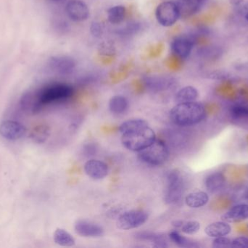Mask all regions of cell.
Returning a JSON list of instances; mask_svg holds the SVG:
<instances>
[{
  "label": "cell",
  "instance_id": "obj_17",
  "mask_svg": "<svg viewBox=\"0 0 248 248\" xmlns=\"http://www.w3.org/2000/svg\"><path fill=\"white\" fill-rule=\"evenodd\" d=\"M226 183L225 176L219 172L211 173L205 179V185L207 190L211 193L222 189Z\"/></svg>",
  "mask_w": 248,
  "mask_h": 248
},
{
  "label": "cell",
  "instance_id": "obj_31",
  "mask_svg": "<svg viewBox=\"0 0 248 248\" xmlns=\"http://www.w3.org/2000/svg\"><path fill=\"white\" fill-rule=\"evenodd\" d=\"M213 248H224L232 247V240L227 237H217L213 241Z\"/></svg>",
  "mask_w": 248,
  "mask_h": 248
},
{
  "label": "cell",
  "instance_id": "obj_27",
  "mask_svg": "<svg viewBox=\"0 0 248 248\" xmlns=\"http://www.w3.org/2000/svg\"><path fill=\"white\" fill-rule=\"evenodd\" d=\"M49 134V129L46 125H39L32 132V137L35 141L42 143L47 138Z\"/></svg>",
  "mask_w": 248,
  "mask_h": 248
},
{
  "label": "cell",
  "instance_id": "obj_13",
  "mask_svg": "<svg viewBox=\"0 0 248 248\" xmlns=\"http://www.w3.org/2000/svg\"><path fill=\"white\" fill-rule=\"evenodd\" d=\"M108 167L106 163L98 160H90L84 165V171L89 177L100 180L108 174Z\"/></svg>",
  "mask_w": 248,
  "mask_h": 248
},
{
  "label": "cell",
  "instance_id": "obj_4",
  "mask_svg": "<svg viewBox=\"0 0 248 248\" xmlns=\"http://www.w3.org/2000/svg\"><path fill=\"white\" fill-rule=\"evenodd\" d=\"M169 148L163 141L155 140L151 145L139 151V157L141 161L151 165H161L169 157Z\"/></svg>",
  "mask_w": 248,
  "mask_h": 248
},
{
  "label": "cell",
  "instance_id": "obj_12",
  "mask_svg": "<svg viewBox=\"0 0 248 248\" xmlns=\"http://www.w3.org/2000/svg\"><path fill=\"white\" fill-rule=\"evenodd\" d=\"M75 231L78 235L84 237H100L104 235V230L98 224L88 221H77Z\"/></svg>",
  "mask_w": 248,
  "mask_h": 248
},
{
  "label": "cell",
  "instance_id": "obj_36",
  "mask_svg": "<svg viewBox=\"0 0 248 248\" xmlns=\"http://www.w3.org/2000/svg\"><path fill=\"white\" fill-rule=\"evenodd\" d=\"M51 1H55V2H58V1H63V0H49Z\"/></svg>",
  "mask_w": 248,
  "mask_h": 248
},
{
  "label": "cell",
  "instance_id": "obj_29",
  "mask_svg": "<svg viewBox=\"0 0 248 248\" xmlns=\"http://www.w3.org/2000/svg\"><path fill=\"white\" fill-rule=\"evenodd\" d=\"M231 77L230 73L224 70H216V71H211L208 74L207 77L210 80H218V81H224Z\"/></svg>",
  "mask_w": 248,
  "mask_h": 248
},
{
  "label": "cell",
  "instance_id": "obj_6",
  "mask_svg": "<svg viewBox=\"0 0 248 248\" xmlns=\"http://www.w3.org/2000/svg\"><path fill=\"white\" fill-rule=\"evenodd\" d=\"M157 22L164 27L173 26L180 17L176 1H167L160 3L155 10Z\"/></svg>",
  "mask_w": 248,
  "mask_h": 248
},
{
  "label": "cell",
  "instance_id": "obj_34",
  "mask_svg": "<svg viewBox=\"0 0 248 248\" xmlns=\"http://www.w3.org/2000/svg\"><path fill=\"white\" fill-rule=\"evenodd\" d=\"M184 221H175L173 222V226L176 228L181 229L182 224H183Z\"/></svg>",
  "mask_w": 248,
  "mask_h": 248
},
{
  "label": "cell",
  "instance_id": "obj_26",
  "mask_svg": "<svg viewBox=\"0 0 248 248\" xmlns=\"http://www.w3.org/2000/svg\"><path fill=\"white\" fill-rule=\"evenodd\" d=\"M169 237L170 240L173 242L176 246L180 248H199L200 246L193 240L190 239L186 238L181 235L179 232L176 231H171L169 234Z\"/></svg>",
  "mask_w": 248,
  "mask_h": 248
},
{
  "label": "cell",
  "instance_id": "obj_24",
  "mask_svg": "<svg viewBox=\"0 0 248 248\" xmlns=\"http://www.w3.org/2000/svg\"><path fill=\"white\" fill-rule=\"evenodd\" d=\"M126 9L123 5H116L108 10L107 16L108 21L113 24H119L125 19Z\"/></svg>",
  "mask_w": 248,
  "mask_h": 248
},
{
  "label": "cell",
  "instance_id": "obj_15",
  "mask_svg": "<svg viewBox=\"0 0 248 248\" xmlns=\"http://www.w3.org/2000/svg\"><path fill=\"white\" fill-rule=\"evenodd\" d=\"M204 0H176L180 17H189L196 14L203 4Z\"/></svg>",
  "mask_w": 248,
  "mask_h": 248
},
{
  "label": "cell",
  "instance_id": "obj_37",
  "mask_svg": "<svg viewBox=\"0 0 248 248\" xmlns=\"http://www.w3.org/2000/svg\"><path fill=\"white\" fill-rule=\"evenodd\" d=\"M246 20H247V21L248 22V11L247 12V13H246Z\"/></svg>",
  "mask_w": 248,
  "mask_h": 248
},
{
  "label": "cell",
  "instance_id": "obj_28",
  "mask_svg": "<svg viewBox=\"0 0 248 248\" xmlns=\"http://www.w3.org/2000/svg\"><path fill=\"white\" fill-rule=\"evenodd\" d=\"M200 229H201V224L196 221H186V222L184 221L183 224L181 227L182 232L186 234H195V233L198 232Z\"/></svg>",
  "mask_w": 248,
  "mask_h": 248
},
{
  "label": "cell",
  "instance_id": "obj_9",
  "mask_svg": "<svg viewBox=\"0 0 248 248\" xmlns=\"http://www.w3.org/2000/svg\"><path fill=\"white\" fill-rule=\"evenodd\" d=\"M26 133V127L20 122L7 120L0 124V135L9 141H15L21 139Z\"/></svg>",
  "mask_w": 248,
  "mask_h": 248
},
{
  "label": "cell",
  "instance_id": "obj_23",
  "mask_svg": "<svg viewBox=\"0 0 248 248\" xmlns=\"http://www.w3.org/2000/svg\"><path fill=\"white\" fill-rule=\"evenodd\" d=\"M128 107V100L124 96H113L109 101V109L115 115H122L127 110Z\"/></svg>",
  "mask_w": 248,
  "mask_h": 248
},
{
  "label": "cell",
  "instance_id": "obj_8",
  "mask_svg": "<svg viewBox=\"0 0 248 248\" xmlns=\"http://www.w3.org/2000/svg\"><path fill=\"white\" fill-rule=\"evenodd\" d=\"M193 46V39L189 36L182 35L176 36L172 41L170 50L175 57L179 59L185 60L190 55Z\"/></svg>",
  "mask_w": 248,
  "mask_h": 248
},
{
  "label": "cell",
  "instance_id": "obj_16",
  "mask_svg": "<svg viewBox=\"0 0 248 248\" xmlns=\"http://www.w3.org/2000/svg\"><path fill=\"white\" fill-rule=\"evenodd\" d=\"M232 227L225 221H218L207 226L205 232L208 237L217 238L219 237H225L230 234Z\"/></svg>",
  "mask_w": 248,
  "mask_h": 248
},
{
  "label": "cell",
  "instance_id": "obj_19",
  "mask_svg": "<svg viewBox=\"0 0 248 248\" xmlns=\"http://www.w3.org/2000/svg\"><path fill=\"white\" fill-rule=\"evenodd\" d=\"M173 82L170 79L160 77H151L146 79L147 88L153 91H162L171 87Z\"/></svg>",
  "mask_w": 248,
  "mask_h": 248
},
{
  "label": "cell",
  "instance_id": "obj_21",
  "mask_svg": "<svg viewBox=\"0 0 248 248\" xmlns=\"http://www.w3.org/2000/svg\"><path fill=\"white\" fill-rule=\"evenodd\" d=\"M54 241L58 246L62 247H72L76 244L73 236L62 229H57L55 230L54 233Z\"/></svg>",
  "mask_w": 248,
  "mask_h": 248
},
{
  "label": "cell",
  "instance_id": "obj_18",
  "mask_svg": "<svg viewBox=\"0 0 248 248\" xmlns=\"http://www.w3.org/2000/svg\"><path fill=\"white\" fill-rule=\"evenodd\" d=\"M209 202L208 194L204 192H195L189 194L185 198V202L189 208H200Z\"/></svg>",
  "mask_w": 248,
  "mask_h": 248
},
{
  "label": "cell",
  "instance_id": "obj_25",
  "mask_svg": "<svg viewBox=\"0 0 248 248\" xmlns=\"http://www.w3.org/2000/svg\"><path fill=\"white\" fill-rule=\"evenodd\" d=\"M148 127V123L147 121L141 119H132L125 121L119 127V132L122 134L125 132H131L136 130L141 129V128Z\"/></svg>",
  "mask_w": 248,
  "mask_h": 248
},
{
  "label": "cell",
  "instance_id": "obj_30",
  "mask_svg": "<svg viewBox=\"0 0 248 248\" xmlns=\"http://www.w3.org/2000/svg\"><path fill=\"white\" fill-rule=\"evenodd\" d=\"M232 114L236 117H248V106L237 105L232 108Z\"/></svg>",
  "mask_w": 248,
  "mask_h": 248
},
{
  "label": "cell",
  "instance_id": "obj_22",
  "mask_svg": "<svg viewBox=\"0 0 248 248\" xmlns=\"http://www.w3.org/2000/svg\"><path fill=\"white\" fill-rule=\"evenodd\" d=\"M137 238L141 240L151 242L153 246L156 248L168 247V242L166 237L160 234L152 232H142L137 234Z\"/></svg>",
  "mask_w": 248,
  "mask_h": 248
},
{
  "label": "cell",
  "instance_id": "obj_1",
  "mask_svg": "<svg viewBox=\"0 0 248 248\" xmlns=\"http://www.w3.org/2000/svg\"><path fill=\"white\" fill-rule=\"evenodd\" d=\"M206 115L205 106L201 102L178 103L171 109L170 117L175 125L192 126L203 120Z\"/></svg>",
  "mask_w": 248,
  "mask_h": 248
},
{
  "label": "cell",
  "instance_id": "obj_14",
  "mask_svg": "<svg viewBox=\"0 0 248 248\" xmlns=\"http://www.w3.org/2000/svg\"><path fill=\"white\" fill-rule=\"evenodd\" d=\"M248 219V205L240 204L232 207L221 216V220L227 223H237Z\"/></svg>",
  "mask_w": 248,
  "mask_h": 248
},
{
  "label": "cell",
  "instance_id": "obj_2",
  "mask_svg": "<svg viewBox=\"0 0 248 248\" xmlns=\"http://www.w3.org/2000/svg\"><path fill=\"white\" fill-rule=\"evenodd\" d=\"M74 94V88L65 83H52L39 90L36 94L39 107L55 102L62 101L70 99Z\"/></svg>",
  "mask_w": 248,
  "mask_h": 248
},
{
  "label": "cell",
  "instance_id": "obj_10",
  "mask_svg": "<svg viewBox=\"0 0 248 248\" xmlns=\"http://www.w3.org/2000/svg\"><path fill=\"white\" fill-rule=\"evenodd\" d=\"M48 65L50 69L57 74L68 75L75 69L76 61L71 57L58 55L49 58Z\"/></svg>",
  "mask_w": 248,
  "mask_h": 248
},
{
  "label": "cell",
  "instance_id": "obj_5",
  "mask_svg": "<svg viewBox=\"0 0 248 248\" xmlns=\"http://www.w3.org/2000/svg\"><path fill=\"white\" fill-rule=\"evenodd\" d=\"M184 181L180 172L171 170L167 175V189L165 200L169 204L180 202L183 195Z\"/></svg>",
  "mask_w": 248,
  "mask_h": 248
},
{
  "label": "cell",
  "instance_id": "obj_7",
  "mask_svg": "<svg viewBox=\"0 0 248 248\" xmlns=\"http://www.w3.org/2000/svg\"><path fill=\"white\" fill-rule=\"evenodd\" d=\"M148 219L147 213L143 211H130L122 214L117 221L119 230H130L142 226Z\"/></svg>",
  "mask_w": 248,
  "mask_h": 248
},
{
  "label": "cell",
  "instance_id": "obj_3",
  "mask_svg": "<svg viewBox=\"0 0 248 248\" xmlns=\"http://www.w3.org/2000/svg\"><path fill=\"white\" fill-rule=\"evenodd\" d=\"M155 140L154 131L148 126L122 134V142L127 149L139 152L151 145Z\"/></svg>",
  "mask_w": 248,
  "mask_h": 248
},
{
  "label": "cell",
  "instance_id": "obj_33",
  "mask_svg": "<svg viewBox=\"0 0 248 248\" xmlns=\"http://www.w3.org/2000/svg\"><path fill=\"white\" fill-rule=\"evenodd\" d=\"M90 30H91L92 33L96 37H100L103 34V28H102L101 25L97 22H94L92 24Z\"/></svg>",
  "mask_w": 248,
  "mask_h": 248
},
{
  "label": "cell",
  "instance_id": "obj_35",
  "mask_svg": "<svg viewBox=\"0 0 248 248\" xmlns=\"http://www.w3.org/2000/svg\"><path fill=\"white\" fill-rule=\"evenodd\" d=\"M244 0H230V3L233 5H240V4L243 2Z\"/></svg>",
  "mask_w": 248,
  "mask_h": 248
},
{
  "label": "cell",
  "instance_id": "obj_11",
  "mask_svg": "<svg viewBox=\"0 0 248 248\" xmlns=\"http://www.w3.org/2000/svg\"><path fill=\"white\" fill-rule=\"evenodd\" d=\"M68 17L76 22L84 21L90 16L88 6L81 0H70L65 7Z\"/></svg>",
  "mask_w": 248,
  "mask_h": 248
},
{
  "label": "cell",
  "instance_id": "obj_20",
  "mask_svg": "<svg viewBox=\"0 0 248 248\" xmlns=\"http://www.w3.org/2000/svg\"><path fill=\"white\" fill-rule=\"evenodd\" d=\"M199 96L198 90L192 86H186L176 93L175 100L178 103L195 101Z\"/></svg>",
  "mask_w": 248,
  "mask_h": 248
},
{
  "label": "cell",
  "instance_id": "obj_32",
  "mask_svg": "<svg viewBox=\"0 0 248 248\" xmlns=\"http://www.w3.org/2000/svg\"><path fill=\"white\" fill-rule=\"evenodd\" d=\"M232 247L248 248V238L246 237H237L232 240Z\"/></svg>",
  "mask_w": 248,
  "mask_h": 248
}]
</instances>
